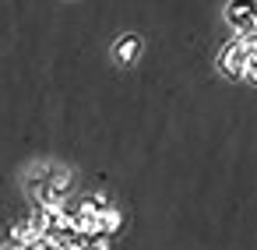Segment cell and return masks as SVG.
Instances as JSON below:
<instances>
[{
	"instance_id": "cell-1",
	"label": "cell",
	"mask_w": 257,
	"mask_h": 250,
	"mask_svg": "<svg viewBox=\"0 0 257 250\" xmlns=\"http://www.w3.org/2000/svg\"><path fill=\"white\" fill-rule=\"evenodd\" d=\"M225 22L236 32L253 29V22H257V0H229V4H225Z\"/></svg>"
},
{
	"instance_id": "cell-2",
	"label": "cell",
	"mask_w": 257,
	"mask_h": 250,
	"mask_svg": "<svg viewBox=\"0 0 257 250\" xmlns=\"http://www.w3.org/2000/svg\"><path fill=\"white\" fill-rule=\"evenodd\" d=\"M246 60H250V53L239 46V43H229L225 50H222V57H218V67H222V74L225 78H243L246 74Z\"/></svg>"
},
{
	"instance_id": "cell-3",
	"label": "cell",
	"mask_w": 257,
	"mask_h": 250,
	"mask_svg": "<svg viewBox=\"0 0 257 250\" xmlns=\"http://www.w3.org/2000/svg\"><path fill=\"white\" fill-rule=\"evenodd\" d=\"M74 215V232L78 236H99V208H92L88 201L78 208V211H71Z\"/></svg>"
},
{
	"instance_id": "cell-4",
	"label": "cell",
	"mask_w": 257,
	"mask_h": 250,
	"mask_svg": "<svg viewBox=\"0 0 257 250\" xmlns=\"http://www.w3.org/2000/svg\"><path fill=\"white\" fill-rule=\"evenodd\" d=\"M113 57H116V64L131 67V64L141 57V39H138V36H120L116 46H113Z\"/></svg>"
},
{
	"instance_id": "cell-5",
	"label": "cell",
	"mask_w": 257,
	"mask_h": 250,
	"mask_svg": "<svg viewBox=\"0 0 257 250\" xmlns=\"http://www.w3.org/2000/svg\"><path fill=\"white\" fill-rule=\"evenodd\" d=\"M120 225H123V215H120L116 208H102V211H99V232H102V236H113Z\"/></svg>"
},
{
	"instance_id": "cell-6",
	"label": "cell",
	"mask_w": 257,
	"mask_h": 250,
	"mask_svg": "<svg viewBox=\"0 0 257 250\" xmlns=\"http://www.w3.org/2000/svg\"><path fill=\"white\" fill-rule=\"evenodd\" d=\"M32 239H36V232H32V225H29V218H25V222H15V225H11V246H15V250L29 246Z\"/></svg>"
},
{
	"instance_id": "cell-7",
	"label": "cell",
	"mask_w": 257,
	"mask_h": 250,
	"mask_svg": "<svg viewBox=\"0 0 257 250\" xmlns=\"http://www.w3.org/2000/svg\"><path fill=\"white\" fill-rule=\"evenodd\" d=\"M29 225H32L36 236H46V232H50V215H46V208H39V211L29 218Z\"/></svg>"
},
{
	"instance_id": "cell-8",
	"label": "cell",
	"mask_w": 257,
	"mask_h": 250,
	"mask_svg": "<svg viewBox=\"0 0 257 250\" xmlns=\"http://www.w3.org/2000/svg\"><path fill=\"white\" fill-rule=\"evenodd\" d=\"M236 43H239V46H243V50L253 57V53H257V29H246V32H239V39H236Z\"/></svg>"
},
{
	"instance_id": "cell-9",
	"label": "cell",
	"mask_w": 257,
	"mask_h": 250,
	"mask_svg": "<svg viewBox=\"0 0 257 250\" xmlns=\"http://www.w3.org/2000/svg\"><path fill=\"white\" fill-rule=\"evenodd\" d=\"M85 250H113V243H109V236L99 232V236H88V246Z\"/></svg>"
},
{
	"instance_id": "cell-10",
	"label": "cell",
	"mask_w": 257,
	"mask_h": 250,
	"mask_svg": "<svg viewBox=\"0 0 257 250\" xmlns=\"http://www.w3.org/2000/svg\"><path fill=\"white\" fill-rule=\"evenodd\" d=\"M88 204L102 211V208H109V194H102V190H99V194H92V197H88Z\"/></svg>"
},
{
	"instance_id": "cell-11",
	"label": "cell",
	"mask_w": 257,
	"mask_h": 250,
	"mask_svg": "<svg viewBox=\"0 0 257 250\" xmlns=\"http://www.w3.org/2000/svg\"><path fill=\"white\" fill-rule=\"evenodd\" d=\"M243 78H250V81H257V53H253V57L246 60V74H243Z\"/></svg>"
},
{
	"instance_id": "cell-12",
	"label": "cell",
	"mask_w": 257,
	"mask_h": 250,
	"mask_svg": "<svg viewBox=\"0 0 257 250\" xmlns=\"http://www.w3.org/2000/svg\"><path fill=\"white\" fill-rule=\"evenodd\" d=\"M253 29H257V22H253Z\"/></svg>"
},
{
	"instance_id": "cell-13",
	"label": "cell",
	"mask_w": 257,
	"mask_h": 250,
	"mask_svg": "<svg viewBox=\"0 0 257 250\" xmlns=\"http://www.w3.org/2000/svg\"><path fill=\"white\" fill-rule=\"evenodd\" d=\"M8 250H15V246H8Z\"/></svg>"
}]
</instances>
